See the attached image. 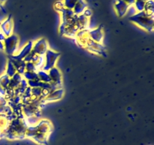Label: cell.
Wrapping results in <instances>:
<instances>
[{"mask_svg": "<svg viewBox=\"0 0 154 145\" xmlns=\"http://www.w3.org/2000/svg\"><path fill=\"white\" fill-rule=\"evenodd\" d=\"M62 1L63 2V5H64L65 8L73 10L75 4H76L78 0H62Z\"/></svg>", "mask_w": 154, "mask_h": 145, "instance_id": "ac0fdd59", "label": "cell"}, {"mask_svg": "<svg viewBox=\"0 0 154 145\" xmlns=\"http://www.w3.org/2000/svg\"><path fill=\"white\" fill-rule=\"evenodd\" d=\"M64 95V90L63 89H56V90L51 92L48 96L45 98H44V101L46 102H51V101H57L59 100L62 99Z\"/></svg>", "mask_w": 154, "mask_h": 145, "instance_id": "30bf717a", "label": "cell"}, {"mask_svg": "<svg viewBox=\"0 0 154 145\" xmlns=\"http://www.w3.org/2000/svg\"><path fill=\"white\" fill-rule=\"evenodd\" d=\"M7 15H6V11L4 8V7L0 8V23L2 21H4L6 18Z\"/></svg>", "mask_w": 154, "mask_h": 145, "instance_id": "7402d4cb", "label": "cell"}, {"mask_svg": "<svg viewBox=\"0 0 154 145\" xmlns=\"http://www.w3.org/2000/svg\"><path fill=\"white\" fill-rule=\"evenodd\" d=\"M23 78L26 80L27 82L38 79L37 72H29V71H25L24 72V73L23 74Z\"/></svg>", "mask_w": 154, "mask_h": 145, "instance_id": "9a60e30c", "label": "cell"}, {"mask_svg": "<svg viewBox=\"0 0 154 145\" xmlns=\"http://www.w3.org/2000/svg\"><path fill=\"white\" fill-rule=\"evenodd\" d=\"M87 8V3L85 0H78L73 8V12L75 15L82 14Z\"/></svg>", "mask_w": 154, "mask_h": 145, "instance_id": "8fae6325", "label": "cell"}, {"mask_svg": "<svg viewBox=\"0 0 154 145\" xmlns=\"http://www.w3.org/2000/svg\"><path fill=\"white\" fill-rule=\"evenodd\" d=\"M37 75L38 79L42 82H51L48 71H45L44 69H39L37 71Z\"/></svg>", "mask_w": 154, "mask_h": 145, "instance_id": "7c38bea8", "label": "cell"}, {"mask_svg": "<svg viewBox=\"0 0 154 145\" xmlns=\"http://www.w3.org/2000/svg\"><path fill=\"white\" fill-rule=\"evenodd\" d=\"M153 8H154V2L153 0H147L145 2V5H144V11L150 15H153Z\"/></svg>", "mask_w": 154, "mask_h": 145, "instance_id": "2e32d148", "label": "cell"}, {"mask_svg": "<svg viewBox=\"0 0 154 145\" xmlns=\"http://www.w3.org/2000/svg\"><path fill=\"white\" fill-rule=\"evenodd\" d=\"M13 30L14 21L12 19V16L10 14L6 17L5 19L0 23V32L7 37L13 34Z\"/></svg>", "mask_w": 154, "mask_h": 145, "instance_id": "5b68a950", "label": "cell"}, {"mask_svg": "<svg viewBox=\"0 0 154 145\" xmlns=\"http://www.w3.org/2000/svg\"><path fill=\"white\" fill-rule=\"evenodd\" d=\"M114 8L117 16L119 18H123L126 14L130 6L123 0H116Z\"/></svg>", "mask_w": 154, "mask_h": 145, "instance_id": "52a82bcc", "label": "cell"}, {"mask_svg": "<svg viewBox=\"0 0 154 145\" xmlns=\"http://www.w3.org/2000/svg\"><path fill=\"white\" fill-rule=\"evenodd\" d=\"M87 33H88L89 38L94 42H98V43H102L103 42L104 32L102 26H99L96 28L90 30L87 32Z\"/></svg>", "mask_w": 154, "mask_h": 145, "instance_id": "8992f818", "label": "cell"}, {"mask_svg": "<svg viewBox=\"0 0 154 145\" xmlns=\"http://www.w3.org/2000/svg\"><path fill=\"white\" fill-rule=\"evenodd\" d=\"M49 76L51 78V82L58 83V84H63V75L61 71L58 67L54 66L48 71Z\"/></svg>", "mask_w": 154, "mask_h": 145, "instance_id": "ba28073f", "label": "cell"}, {"mask_svg": "<svg viewBox=\"0 0 154 145\" xmlns=\"http://www.w3.org/2000/svg\"><path fill=\"white\" fill-rule=\"evenodd\" d=\"M9 82H10V77L6 75L5 73L0 76V86L5 89V91L8 88Z\"/></svg>", "mask_w": 154, "mask_h": 145, "instance_id": "5bb4252c", "label": "cell"}, {"mask_svg": "<svg viewBox=\"0 0 154 145\" xmlns=\"http://www.w3.org/2000/svg\"><path fill=\"white\" fill-rule=\"evenodd\" d=\"M64 5H63V1H60V2H57L54 5V8L57 11L60 12L63 8H64Z\"/></svg>", "mask_w": 154, "mask_h": 145, "instance_id": "44dd1931", "label": "cell"}, {"mask_svg": "<svg viewBox=\"0 0 154 145\" xmlns=\"http://www.w3.org/2000/svg\"><path fill=\"white\" fill-rule=\"evenodd\" d=\"M123 2H125L126 3H127L129 6H132L133 5L134 2H135V0H123Z\"/></svg>", "mask_w": 154, "mask_h": 145, "instance_id": "cb8c5ba5", "label": "cell"}, {"mask_svg": "<svg viewBox=\"0 0 154 145\" xmlns=\"http://www.w3.org/2000/svg\"><path fill=\"white\" fill-rule=\"evenodd\" d=\"M141 1H144V2H147V0H141Z\"/></svg>", "mask_w": 154, "mask_h": 145, "instance_id": "4316f807", "label": "cell"}, {"mask_svg": "<svg viewBox=\"0 0 154 145\" xmlns=\"http://www.w3.org/2000/svg\"><path fill=\"white\" fill-rule=\"evenodd\" d=\"M0 50L1 51H4V43L1 40H0Z\"/></svg>", "mask_w": 154, "mask_h": 145, "instance_id": "d4e9b609", "label": "cell"}, {"mask_svg": "<svg viewBox=\"0 0 154 145\" xmlns=\"http://www.w3.org/2000/svg\"><path fill=\"white\" fill-rule=\"evenodd\" d=\"M17 72L16 69H15L14 66L13 65V63H11L10 60H8L7 63V66H6V70H5V74L7 76H8L10 78H11Z\"/></svg>", "mask_w": 154, "mask_h": 145, "instance_id": "4fadbf2b", "label": "cell"}, {"mask_svg": "<svg viewBox=\"0 0 154 145\" xmlns=\"http://www.w3.org/2000/svg\"><path fill=\"white\" fill-rule=\"evenodd\" d=\"M32 96H34L35 98H38L42 96V89L41 88H33L31 89Z\"/></svg>", "mask_w": 154, "mask_h": 145, "instance_id": "ffe728a7", "label": "cell"}, {"mask_svg": "<svg viewBox=\"0 0 154 145\" xmlns=\"http://www.w3.org/2000/svg\"><path fill=\"white\" fill-rule=\"evenodd\" d=\"M48 49H49V45L46 39L44 38L38 39L35 42H33L32 51L37 55L44 56Z\"/></svg>", "mask_w": 154, "mask_h": 145, "instance_id": "277c9868", "label": "cell"}, {"mask_svg": "<svg viewBox=\"0 0 154 145\" xmlns=\"http://www.w3.org/2000/svg\"><path fill=\"white\" fill-rule=\"evenodd\" d=\"M144 5H145V2L141 1V0H135V2L133 4V7L135 8V11L136 12H141L144 11Z\"/></svg>", "mask_w": 154, "mask_h": 145, "instance_id": "e0dca14e", "label": "cell"}, {"mask_svg": "<svg viewBox=\"0 0 154 145\" xmlns=\"http://www.w3.org/2000/svg\"><path fill=\"white\" fill-rule=\"evenodd\" d=\"M60 56V53L49 48L46 52V54L44 55V57H45V63H44V66L42 69L45 71H48L51 68L57 66L56 65H57V60L59 59Z\"/></svg>", "mask_w": 154, "mask_h": 145, "instance_id": "3957f363", "label": "cell"}, {"mask_svg": "<svg viewBox=\"0 0 154 145\" xmlns=\"http://www.w3.org/2000/svg\"><path fill=\"white\" fill-rule=\"evenodd\" d=\"M7 1V0H0V8L3 7V5H4L5 2Z\"/></svg>", "mask_w": 154, "mask_h": 145, "instance_id": "484cf974", "label": "cell"}, {"mask_svg": "<svg viewBox=\"0 0 154 145\" xmlns=\"http://www.w3.org/2000/svg\"><path fill=\"white\" fill-rule=\"evenodd\" d=\"M25 69L26 71H29V72H37L38 71L35 65L32 61L26 62V63Z\"/></svg>", "mask_w": 154, "mask_h": 145, "instance_id": "d6986e66", "label": "cell"}, {"mask_svg": "<svg viewBox=\"0 0 154 145\" xmlns=\"http://www.w3.org/2000/svg\"><path fill=\"white\" fill-rule=\"evenodd\" d=\"M4 43V51L9 56L14 55L17 50L18 44H19V38L17 35L11 34L7 36L3 42Z\"/></svg>", "mask_w": 154, "mask_h": 145, "instance_id": "7a4b0ae2", "label": "cell"}, {"mask_svg": "<svg viewBox=\"0 0 154 145\" xmlns=\"http://www.w3.org/2000/svg\"><path fill=\"white\" fill-rule=\"evenodd\" d=\"M32 46H33V42L29 41V42H27L25 45L22 48V49L20 50L18 54H15L14 55L11 56L12 57L16 59H21V60H23L29 54L31 53V51H32Z\"/></svg>", "mask_w": 154, "mask_h": 145, "instance_id": "9c48e42d", "label": "cell"}, {"mask_svg": "<svg viewBox=\"0 0 154 145\" xmlns=\"http://www.w3.org/2000/svg\"><path fill=\"white\" fill-rule=\"evenodd\" d=\"M129 21L142 30L147 32H153L154 27V16L145 11L136 12L129 18Z\"/></svg>", "mask_w": 154, "mask_h": 145, "instance_id": "6da1fadb", "label": "cell"}, {"mask_svg": "<svg viewBox=\"0 0 154 145\" xmlns=\"http://www.w3.org/2000/svg\"><path fill=\"white\" fill-rule=\"evenodd\" d=\"M92 14H93V13H92V11L90 10V9H89L88 8H87L86 9L85 11H84V13H83L82 14H84V16L87 17V18H90V17L92 16Z\"/></svg>", "mask_w": 154, "mask_h": 145, "instance_id": "603a6c76", "label": "cell"}]
</instances>
